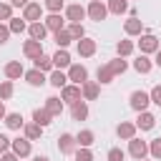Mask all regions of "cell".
I'll list each match as a JSON object with an SVG mask.
<instances>
[{"mask_svg":"<svg viewBox=\"0 0 161 161\" xmlns=\"http://www.w3.org/2000/svg\"><path fill=\"white\" fill-rule=\"evenodd\" d=\"M83 96H80V86H75V83H65L63 88H60V101L63 103H68V106H73L75 101H80Z\"/></svg>","mask_w":161,"mask_h":161,"instance_id":"52a82bcc","label":"cell"},{"mask_svg":"<svg viewBox=\"0 0 161 161\" xmlns=\"http://www.w3.org/2000/svg\"><path fill=\"white\" fill-rule=\"evenodd\" d=\"M65 75H68V83L80 86V83H86V80H88V68H86L83 63H70Z\"/></svg>","mask_w":161,"mask_h":161,"instance_id":"277c9868","label":"cell"},{"mask_svg":"<svg viewBox=\"0 0 161 161\" xmlns=\"http://www.w3.org/2000/svg\"><path fill=\"white\" fill-rule=\"evenodd\" d=\"M148 156H151L153 161H161V138L148 141Z\"/></svg>","mask_w":161,"mask_h":161,"instance_id":"f35d334b","label":"cell"},{"mask_svg":"<svg viewBox=\"0 0 161 161\" xmlns=\"http://www.w3.org/2000/svg\"><path fill=\"white\" fill-rule=\"evenodd\" d=\"M80 96H83V101H96V98L101 96V83H98V80H86V83H80Z\"/></svg>","mask_w":161,"mask_h":161,"instance_id":"9a60e30c","label":"cell"},{"mask_svg":"<svg viewBox=\"0 0 161 161\" xmlns=\"http://www.w3.org/2000/svg\"><path fill=\"white\" fill-rule=\"evenodd\" d=\"M63 15H65L68 23H80L83 18H88V15H86V8H83L80 3H70V5H65V8H63Z\"/></svg>","mask_w":161,"mask_h":161,"instance_id":"8992f818","label":"cell"},{"mask_svg":"<svg viewBox=\"0 0 161 161\" xmlns=\"http://www.w3.org/2000/svg\"><path fill=\"white\" fill-rule=\"evenodd\" d=\"M5 151H10V138L5 133H0V153H5Z\"/></svg>","mask_w":161,"mask_h":161,"instance_id":"bcb514c9","label":"cell"},{"mask_svg":"<svg viewBox=\"0 0 161 161\" xmlns=\"http://www.w3.org/2000/svg\"><path fill=\"white\" fill-rule=\"evenodd\" d=\"M106 158H108V161H123V158H126V151L118 148V146H113V148H108Z\"/></svg>","mask_w":161,"mask_h":161,"instance_id":"60d3db41","label":"cell"},{"mask_svg":"<svg viewBox=\"0 0 161 161\" xmlns=\"http://www.w3.org/2000/svg\"><path fill=\"white\" fill-rule=\"evenodd\" d=\"M148 98H151V103H153V106H158V108H161V83H156V86L148 91Z\"/></svg>","mask_w":161,"mask_h":161,"instance_id":"7bdbcfd3","label":"cell"},{"mask_svg":"<svg viewBox=\"0 0 161 161\" xmlns=\"http://www.w3.org/2000/svg\"><path fill=\"white\" fill-rule=\"evenodd\" d=\"M106 65L111 68V73H113V75H123V73L128 70V60H126V58H121V55H116V58H113V60H108Z\"/></svg>","mask_w":161,"mask_h":161,"instance_id":"83f0119b","label":"cell"},{"mask_svg":"<svg viewBox=\"0 0 161 161\" xmlns=\"http://www.w3.org/2000/svg\"><path fill=\"white\" fill-rule=\"evenodd\" d=\"M0 161H20L13 151H5V153H0Z\"/></svg>","mask_w":161,"mask_h":161,"instance_id":"7dc6e473","label":"cell"},{"mask_svg":"<svg viewBox=\"0 0 161 161\" xmlns=\"http://www.w3.org/2000/svg\"><path fill=\"white\" fill-rule=\"evenodd\" d=\"M133 50H136V43H133V40H128V38H126V40H118V43H116V53H118L121 58H128V55H131Z\"/></svg>","mask_w":161,"mask_h":161,"instance_id":"1f68e13d","label":"cell"},{"mask_svg":"<svg viewBox=\"0 0 161 161\" xmlns=\"http://www.w3.org/2000/svg\"><path fill=\"white\" fill-rule=\"evenodd\" d=\"M75 161H93V151L86 148V146H78L75 148Z\"/></svg>","mask_w":161,"mask_h":161,"instance_id":"b9f144b4","label":"cell"},{"mask_svg":"<svg viewBox=\"0 0 161 161\" xmlns=\"http://www.w3.org/2000/svg\"><path fill=\"white\" fill-rule=\"evenodd\" d=\"M108 15H126L128 13V0H106Z\"/></svg>","mask_w":161,"mask_h":161,"instance_id":"4316f807","label":"cell"},{"mask_svg":"<svg viewBox=\"0 0 161 161\" xmlns=\"http://www.w3.org/2000/svg\"><path fill=\"white\" fill-rule=\"evenodd\" d=\"M8 28H10V33H25L28 30V20H23V18H10L8 20Z\"/></svg>","mask_w":161,"mask_h":161,"instance_id":"e575fe53","label":"cell"},{"mask_svg":"<svg viewBox=\"0 0 161 161\" xmlns=\"http://www.w3.org/2000/svg\"><path fill=\"white\" fill-rule=\"evenodd\" d=\"M123 33H126L128 38H136V35L146 33V30H143V20L136 18V15H128V20L123 23Z\"/></svg>","mask_w":161,"mask_h":161,"instance_id":"7c38bea8","label":"cell"},{"mask_svg":"<svg viewBox=\"0 0 161 161\" xmlns=\"http://www.w3.org/2000/svg\"><path fill=\"white\" fill-rule=\"evenodd\" d=\"M93 141H96V133H93L91 128H80V131L75 133V143H78V146L91 148V146H93Z\"/></svg>","mask_w":161,"mask_h":161,"instance_id":"f546056e","label":"cell"},{"mask_svg":"<svg viewBox=\"0 0 161 161\" xmlns=\"http://www.w3.org/2000/svg\"><path fill=\"white\" fill-rule=\"evenodd\" d=\"M40 53H43V43H40V40H33V38H30V40H25V43H23V55H25L28 60L38 58Z\"/></svg>","mask_w":161,"mask_h":161,"instance_id":"ac0fdd59","label":"cell"},{"mask_svg":"<svg viewBox=\"0 0 161 161\" xmlns=\"http://www.w3.org/2000/svg\"><path fill=\"white\" fill-rule=\"evenodd\" d=\"M33 121H35L38 126H43V128H45V126H50V123H53V116H50L45 108H35V111H33Z\"/></svg>","mask_w":161,"mask_h":161,"instance_id":"d6a6232c","label":"cell"},{"mask_svg":"<svg viewBox=\"0 0 161 161\" xmlns=\"http://www.w3.org/2000/svg\"><path fill=\"white\" fill-rule=\"evenodd\" d=\"M43 23H45L48 33H58V30L65 28V15H60V13H50V15L43 18Z\"/></svg>","mask_w":161,"mask_h":161,"instance_id":"5bb4252c","label":"cell"},{"mask_svg":"<svg viewBox=\"0 0 161 161\" xmlns=\"http://www.w3.org/2000/svg\"><path fill=\"white\" fill-rule=\"evenodd\" d=\"M23 78H25V83H28V86H33V88H40V86H45V83H48V75H45L43 70H38V68L25 70V73H23Z\"/></svg>","mask_w":161,"mask_h":161,"instance_id":"4fadbf2b","label":"cell"},{"mask_svg":"<svg viewBox=\"0 0 161 161\" xmlns=\"http://www.w3.org/2000/svg\"><path fill=\"white\" fill-rule=\"evenodd\" d=\"M33 141H28L25 136H18V138H10V151L18 156V158H28L33 153Z\"/></svg>","mask_w":161,"mask_h":161,"instance_id":"6da1fadb","label":"cell"},{"mask_svg":"<svg viewBox=\"0 0 161 161\" xmlns=\"http://www.w3.org/2000/svg\"><path fill=\"white\" fill-rule=\"evenodd\" d=\"M86 15H88L91 20H96V23H101V20L108 18V8H106L103 0H91L88 8H86Z\"/></svg>","mask_w":161,"mask_h":161,"instance_id":"7a4b0ae2","label":"cell"},{"mask_svg":"<svg viewBox=\"0 0 161 161\" xmlns=\"http://www.w3.org/2000/svg\"><path fill=\"white\" fill-rule=\"evenodd\" d=\"M65 30L70 33V38H73V40L86 38V28H83V23H70V25H65Z\"/></svg>","mask_w":161,"mask_h":161,"instance_id":"8d00e7d4","label":"cell"},{"mask_svg":"<svg viewBox=\"0 0 161 161\" xmlns=\"http://www.w3.org/2000/svg\"><path fill=\"white\" fill-rule=\"evenodd\" d=\"M23 136H25L28 141H38V138L43 136V126H38L35 121H28V123L23 126Z\"/></svg>","mask_w":161,"mask_h":161,"instance_id":"484cf974","label":"cell"},{"mask_svg":"<svg viewBox=\"0 0 161 161\" xmlns=\"http://www.w3.org/2000/svg\"><path fill=\"white\" fill-rule=\"evenodd\" d=\"M10 18H13V5L10 3H0V23H5Z\"/></svg>","mask_w":161,"mask_h":161,"instance_id":"ee69618b","label":"cell"},{"mask_svg":"<svg viewBox=\"0 0 161 161\" xmlns=\"http://www.w3.org/2000/svg\"><path fill=\"white\" fill-rule=\"evenodd\" d=\"M33 68H38V70H43V73H50V70H53V58L45 55V53H40L38 58H33Z\"/></svg>","mask_w":161,"mask_h":161,"instance_id":"4dcf8cb0","label":"cell"},{"mask_svg":"<svg viewBox=\"0 0 161 161\" xmlns=\"http://www.w3.org/2000/svg\"><path fill=\"white\" fill-rule=\"evenodd\" d=\"M75 148H78V143H75V136H73V133H60V136H58V151H60L63 156L75 153Z\"/></svg>","mask_w":161,"mask_h":161,"instance_id":"8fae6325","label":"cell"},{"mask_svg":"<svg viewBox=\"0 0 161 161\" xmlns=\"http://www.w3.org/2000/svg\"><path fill=\"white\" fill-rule=\"evenodd\" d=\"M141 161H148V158H141ZM151 161H153V158H151Z\"/></svg>","mask_w":161,"mask_h":161,"instance_id":"f5cc1de1","label":"cell"},{"mask_svg":"<svg viewBox=\"0 0 161 161\" xmlns=\"http://www.w3.org/2000/svg\"><path fill=\"white\" fill-rule=\"evenodd\" d=\"M136 123H131V121H121L118 126H116V136L121 138V141H128V138H133L136 136Z\"/></svg>","mask_w":161,"mask_h":161,"instance_id":"44dd1931","label":"cell"},{"mask_svg":"<svg viewBox=\"0 0 161 161\" xmlns=\"http://www.w3.org/2000/svg\"><path fill=\"white\" fill-rule=\"evenodd\" d=\"M48 83H50L53 88H63V86L68 83V75H65L60 68H53V70L48 73Z\"/></svg>","mask_w":161,"mask_h":161,"instance_id":"f1b7e54d","label":"cell"},{"mask_svg":"<svg viewBox=\"0 0 161 161\" xmlns=\"http://www.w3.org/2000/svg\"><path fill=\"white\" fill-rule=\"evenodd\" d=\"M50 58H53V68H60V70H63V68H68V65L73 63V60H70L68 48H58V50H55Z\"/></svg>","mask_w":161,"mask_h":161,"instance_id":"d6986e66","label":"cell"},{"mask_svg":"<svg viewBox=\"0 0 161 161\" xmlns=\"http://www.w3.org/2000/svg\"><path fill=\"white\" fill-rule=\"evenodd\" d=\"M5 113H8V111H5V101H0V121L5 118Z\"/></svg>","mask_w":161,"mask_h":161,"instance_id":"f907efd6","label":"cell"},{"mask_svg":"<svg viewBox=\"0 0 161 161\" xmlns=\"http://www.w3.org/2000/svg\"><path fill=\"white\" fill-rule=\"evenodd\" d=\"M5 78L8 80H18V78H23V73H25V68H23V63L20 60H10V63H5Z\"/></svg>","mask_w":161,"mask_h":161,"instance_id":"ffe728a7","label":"cell"},{"mask_svg":"<svg viewBox=\"0 0 161 161\" xmlns=\"http://www.w3.org/2000/svg\"><path fill=\"white\" fill-rule=\"evenodd\" d=\"M151 68H153V60H151L148 55H143V53H141V55L133 60V70H136V73H141V75L151 73Z\"/></svg>","mask_w":161,"mask_h":161,"instance_id":"cb8c5ba5","label":"cell"},{"mask_svg":"<svg viewBox=\"0 0 161 161\" xmlns=\"http://www.w3.org/2000/svg\"><path fill=\"white\" fill-rule=\"evenodd\" d=\"M3 123H5L10 131H23V126H25V121H23V113H5Z\"/></svg>","mask_w":161,"mask_h":161,"instance_id":"d4e9b609","label":"cell"},{"mask_svg":"<svg viewBox=\"0 0 161 161\" xmlns=\"http://www.w3.org/2000/svg\"><path fill=\"white\" fill-rule=\"evenodd\" d=\"M28 3H30V0H10V5H13V8H25Z\"/></svg>","mask_w":161,"mask_h":161,"instance_id":"c3c4849f","label":"cell"},{"mask_svg":"<svg viewBox=\"0 0 161 161\" xmlns=\"http://www.w3.org/2000/svg\"><path fill=\"white\" fill-rule=\"evenodd\" d=\"M75 50H78V55L80 58H91V55H96V50H98V45H96V40L93 38H80V40H75Z\"/></svg>","mask_w":161,"mask_h":161,"instance_id":"30bf717a","label":"cell"},{"mask_svg":"<svg viewBox=\"0 0 161 161\" xmlns=\"http://www.w3.org/2000/svg\"><path fill=\"white\" fill-rule=\"evenodd\" d=\"M10 35H13V33H10V28H8V23H0V45H5Z\"/></svg>","mask_w":161,"mask_h":161,"instance_id":"f6af8a7d","label":"cell"},{"mask_svg":"<svg viewBox=\"0 0 161 161\" xmlns=\"http://www.w3.org/2000/svg\"><path fill=\"white\" fill-rule=\"evenodd\" d=\"M153 65H158V68H161V48L153 53Z\"/></svg>","mask_w":161,"mask_h":161,"instance_id":"681fc988","label":"cell"},{"mask_svg":"<svg viewBox=\"0 0 161 161\" xmlns=\"http://www.w3.org/2000/svg\"><path fill=\"white\" fill-rule=\"evenodd\" d=\"M161 45H158V38L153 35V33H141L138 35V50L143 53V55H151V53H156Z\"/></svg>","mask_w":161,"mask_h":161,"instance_id":"3957f363","label":"cell"},{"mask_svg":"<svg viewBox=\"0 0 161 161\" xmlns=\"http://www.w3.org/2000/svg\"><path fill=\"white\" fill-rule=\"evenodd\" d=\"M148 103H151V98H148V93L146 91H133L131 96H128V106L138 113V111H146L148 108Z\"/></svg>","mask_w":161,"mask_h":161,"instance_id":"ba28073f","label":"cell"},{"mask_svg":"<svg viewBox=\"0 0 161 161\" xmlns=\"http://www.w3.org/2000/svg\"><path fill=\"white\" fill-rule=\"evenodd\" d=\"M96 78H98V83L101 86H108V83H113V73H111V68L108 65H98V73H96Z\"/></svg>","mask_w":161,"mask_h":161,"instance_id":"836d02e7","label":"cell"},{"mask_svg":"<svg viewBox=\"0 0 161 161\" xmlns=\"http://www.w3.org/2000/svg\"><path fill=\"white\" fill-rule=\"evenodd\" d=\"M43 8L48 13H60L65 8V0H43Z\"/></svg>","mask_w":161,"mask_h":161,"instance_id":"ab89813d","label":"cell"},{"mask_svg":"<svg viewBox=\"0 0 161 161\" xmlns=\"http://www.w3.org/2000/svg\"><path fill=\"white\" fill-rule=\"evenodd\" d=\"M28 35L33 38V40H45V35H48V28H45V23L43 20H38V23H28Z\"/></svg>","mask_w":161,"mask_h":161,"instance_id":"7402d4cb","label":"cell"},{"mask_svg":"<svg viewBox=\"0 0 161 161\" xmlns=\"http://www.w3.org/2000/svg\"><path fill=\"white\" fill-rule=\"evenodd\" d=\"M133 123H136L138 131H151V128L156 126V116L148 113V111H138V118H136Z\"/></svg>","mask_w":161,"mask_h":161,"instance_id":"e0dca14e","label":"cell"},{"mask_svg":"<svg viewBox=\"0 0 161 161\" xmlns=\"http://www.w3.org/2000/svg\"><path fill=\"white\" fill-rule=\"evenodd\" d=\"M43 108H45V111H48V113H50L53 118H58V116L63 113L65 103L60 101V96H48V98H45V106H43Z\"/></svg>","mask_w":161,"mask_h":161,"instance_id":"2e32d148","label":"cell"},{"mask_svg":"<svg viewBox=\"0 0 161 161\" xmlns=\"http://www.w3.org/2000/svg\"><path fill=\"white\" fill-rule=\"evenodd\" d=\"M53 38H55V45L58 48H68L70 43H73V38H70V33L63 28V30H58V33H53Z\"/></svg>","mask_w":161,"mask_h":161,"instance_id":"d590c367","label":"cell"},{"mask_svg":"<svg viewBox=\"0 0 161 161\" xmlns=\"http://www.w3.org/2000/svg\"><path fill=\"white\" fill-rule=\"evenodd\" d=\"M70 118L73 121H86L88 118V101H75L73 106H70Z\"/></svg>","mask_w":161,"mask_h":161,"instance_id":"603a6c76","label":"cell"},{"mask_svg":"<svg viewBox=\"0 0 161 161\" xmlns=\"http://www.w3.org/2000/svg\"><path fill=\"white\" fill-rule=\"evenodd\" d=\"M23 20H28V23H38V20H43V5L35 3V0H30V3L23 8Z\"/></svg>","mask_w":161,"mask_h":161,"instance_id":"9c48e42d","label":"cell"},{"mask_svg":"<svg viewBox=\"0 0 161 161\" xmlns=\"http://www.w3.org/2000/svg\"><path fill=\"white\" fill-rule=\"evenodd\" d=\"M13 93H15L13 80H3V83H0V101H10V98H13Z\"/></svg>","mask_w":161,"mask_h":161,"instance_id":"74e56055","label":"cell"},{"mask_svg":"<svg viewBox=\"0 0 161 161\" xmlns=\"http://www.w3.org/2000/svg\"><path fill=\"white\" fill-rule=\"evenodd\" d=\"M33 161H50L48 156H33Z\"/></svg>","mask_w":161,"mask_h":161,"instance_id":"816d5d0a","label":"cell"},{"mask_svg":"<svg viewBox=\"0 0 161 161\" xmlns=\"http://www.w3.org/2000/svg\"><path fill=\"white\" fill-rule=\"evenodd\" d=\"M128 156H133L136 161L146 158V156H148V143H146L143 138H138V136L128 138Z\"/></svg>","mask_w":161,"mask_h":161,"instance_id":"5b68a950","label":"cell"}]
</instances>
